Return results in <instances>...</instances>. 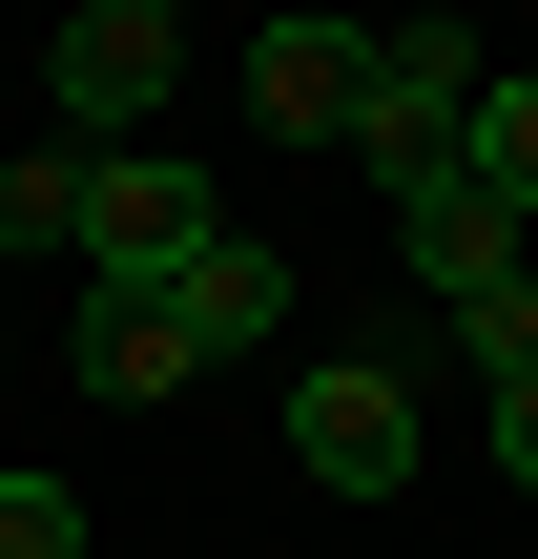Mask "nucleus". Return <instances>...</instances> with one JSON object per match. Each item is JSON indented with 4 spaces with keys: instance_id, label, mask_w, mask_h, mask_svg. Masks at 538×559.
Returning <instances> with one entry per match:
<instances>
[{
    "instance_id": "f257e3e1",
    "label": "nucleus",
    "mask_w": 538,
    "mask_h": 559,
    "mask_svg": "<svg viewBox=\"0 0 538 559\" xmlns=\"http://www.w3.org/2000/svg\"><path fill=\"white\" fill-rule=\"evenodd\" d=\"M41 83H62V145L104 166V145H145V104L187 83V21H166V0H83V21L41 41Z\"/></svg>"
},
{
    "instance_id": "f03ea898",
    "label": "nucleus",
    "mask_w": 538,
    "mask_h": 559,
    "mask_svg": "<svg viewBox=\"0 0 538 559\" xmlns=\"http://www.w3.org/2000/svg\"><path fill=\"white\" fill-rule=\"evenodd\" d=\"M207 228H228V207H207L187 145H104V166H83V270H104V290H187Z\"/></svg>"
},
{
    "instance_id": "7ed1b4c3",
    "label": "nucleus",
    "mask_w": 538,
    "mask_h": 559,
    "mask_svg": "<svg viewBox=\"0 0 538 559\" xmlns=\"http://www.w3.org/2000/svg\"><path fill=\"white\" fill-rule=\"evenodd\" d=\"M477 83H498V62H477L456 21H394V41H373V104H352V145L415 187V166H456V145H477Z\"/></svg>"
},
{
    "instance_id": "20e7f679",
    "label": "nucleus",
    "mask_w": 538,
    "mask_h": 559,
    "mask_svg": "<svg viewBox=\"0 0 538 559\" xmlns=\"http://www.w3.org/2000/svg\"><path fill=\"white\" fill-rule=\"evenodd\" d=\"M290 477H311V498H394V477H415V373H373V353L290 373Z\"/></svg>"
},
{
    "instance_id": "39448f33",
    "label": "nucleus",
    "mask_w": 538,
    "mask_h": 559,
    "mask_svg": "<svg viewBox=\"0 0 538 559\" xmlns=\"http://www.w3.org/2000/svg\"><path fill=\"white\" fill-rule=\"evenodd\" d=\"M228 83H249L270 145H352V104H373V21H270Z\"/></svg>"
},
{
    "instance_id": "423d86ee",
    "label": "nucleus",
    "mask_w": 538,
    "mask_h": 559,
    "mask_svg": "<svg viewBox=\"0 0 538 559\" xmlns=\"http://www.w3.org/2000/svg\"><path fill=\"white\" fill-rule=\"evenodd\" d=\"M166 311H187V353H207V373H228V353H270V332H290V249H270V228H207Z\"/></svg>"
},
{
    "instance_id": "0eeeda50",
    "label": "nucleus",
    "mask_w": 538,
    "mask_h": 559,
    "mask_svg": "<svg viewBox=\"0 0 538 559\" xmlns=\"http://www.w3.org/2000/svg\"><path fill=\"white\" fill-rule=\"evenodd\" d=\"M394 249H415V290L518 270V228H498V187H477V166H415V187H394Z\"/></svg>"
},
{
    "instance_id": "6e6552de",
    "label": "nucleus",
    "mask_w": 538,
    "mask_h": 559,
    "mask_svg": "<svg viewBox=\"0 0 538 559\" xmlns=\"http://www.w3.org/2000/svg\"><path fill=\"white\" fill-rule=\"evenodd\" d=\"M187 373H207V353H187V311L83 270V394H187Z\"/></svg>"
},
{
    "instance_id": "1a4fd4ad",
    "label": "nucleus",
    "mask_w": 538,
    "mask_h": 559,
    "mask_svg": "<svg viewBox=\"0 0 538 559\" xmlns=\"http://www.w3.org/2000/svg\"><path fill=\"white\" fill-rule=\"evenodd\" d=\"M435 332H456V373H538V270H477V290H435Z\"/></svg>"
},
{
    "instance_id": "9d476101",
    "label": "nucleus",
    "mask_w": 538,
    "mask_h": 559,
    "mask_svg": "<svg viewBox=\"0 0 538 559\" xmlns=\"http://www.w3.org/2000/svg\"><path fill=\"white\" fill-rule=\"evenodd\" d=\"M477 187H498V228H538V62H498L477 83V145H456Z\"/></svg>"
},
{
    "instance_id": "9b49d317",
    "label": "nucleus",
    "mask_w": 538,
    "mask_h": 559,
    "mask_svg": "<svg viewBox=\"0 0 538 559\" xmlns=\"http://www.w3.org/2000/svg\"><path fill=\"white\" fill-rule=\"evenodd\" d=\"M21 249H83V145H21V166H0V270H21Z\"/></svg>"
},
{
    "instance_id": "f8f14e48",
    "label": "nucleus",
    "mask_w": 538,
    "mask_h": 559,
    "mask_svg": "<svg viewBox=\"0 0 538 559\" xmlns=\"http://www.w3.org/2000/svg\"><path fill=\"white\" fill-rule=\"evenodd\" d=\"M0 559H83V498H62V477H41V456H21V477H0Z\"/></svg>"
},
{
    "instance_id": "ddd939ff",
    "label": "nucleus",
    "mask_w": 538,
    "mask_h": 559,
    "mask_svg": "<svg viewBox=\"0 0 538 559\" xmlns=\"http://www.w3.org/2000/svg\"><path fill=\"white\" fill-rule=\"evenodd\" d=\"M498 477H518V498H538V373H518V394H498Z\"/></svg>"
}]
</instances>
